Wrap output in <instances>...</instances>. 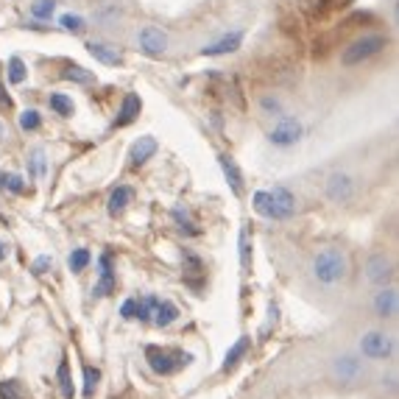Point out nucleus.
<instances>
[{
  "label": "nucleus",
  "instance_id": "72a5a7b5",
  "mask_svg": "<svg viewBox=\"0 0 399 399\" xmlns=\"http://www.w3.org/2000/svg\"><path fill=\"white\" fill-rule=\"evenodd\" d=\"M120 316L123 318H137V299H129V302H123V307H120Z\"/></svg>",
  "mask_w": 399,
  "mask_h": 399
},
{
  "label": "nucleus",
  "instance_id": "4468645a",
  "mask_svg": "<svg viewBox=\"0 0 399 399\" xmlns=\"http://www.w3.org/2000/svg\"><path fill=\"white\" fill-rule=\"evenodd\" d=\"M176 318H179V307H176L174 302H168V299H157V302H154L151 321H154L157 327H171Z\"/></svg>",
  "mask_w": 399,
  "mask_h": 399
},
{
  "label": "nucleus",
  "instance_id": "aec40b11",
  "mask_svg": "<svg viewBox=\"0 0 399 399\" xmlns=\"http://www.w3.org/2000/svg\"><path fill=\"white\" fill-rule=\"evenodd\" d=\"M132 204V190L129 188H118L112 196H109V215H120V212H126V206Z\"/></svg>",
  "mask_w": 399,
  "mask_h": 399
},
{
  "label": "nucleus",
  "instance_id": "9b49d317",
  "mask_svg": "<svg viewBox=\"0 0 399 399\" xmlns=\"http://www.w3.org/2000/svg\"><path fill=\"white\" fill-rule=\"evenodd\" d=\"M332 372H335V377H338L341 383H355V380L363 374V366H360V360H355L352 355H344V358H335V360H332Z\"/></svg>",
  "mask_w": 399,
  "mask_h": 399
},
{
  "label": "nucleus",
  "instance_id": "bb28decb",
  "mask_svg": "<svg viewBox=\"0 0 399 399\" xmlns=\"http://www.w3.org/2000/svg\"><path fill=\"white\" fill-rule=\"evenodd\" d=\"M90 260H92V257H90V251H87V248H76V251L70 254V260H67V262H70V271H84V268L90 265Z\"/></svg>",
  "mask_w": 399,
  "mask_h": 399
},
{
  "label": "nucleus",
  "instance_id": "b1692460",
  "mask_svg": "<svg viewBox=\"0 0 399 399\" xmlns=\"http://www.w3.org/2000/svg\"><path fill=\"white\" fill-rule=\"evenodd\" d=\"M98 380H101V372H98V369H92V366H84V397L87 399L95 397Z\"/></svg>",
  "mask_w": 399,
  "mask_h": 399
},
{
  "label": "nucleus",
  "instance_id": "f03ea898",
  "mask_svg": "<svg viewBox=\"0 0 399 399\" xmlns=\"http://www.w3.org/2000/svg\"><path fill=\"white\" fill-rule=\"evenodd\" d=\"M346 268H349L346 254L335 246H330L313 257V276L321 285H338L341 279H346Z\"/></svg>",
  "mask_w": 399,
  "mask_h": 399
},
{
  "label": "nucleus",
  "instance_id": "e433bc0d",
  "mask_svg": "<svg viewBox=\"0 0 399 399\" xmlns=\"http://www.w3.org/2000/svg\"><path fill=\"white\" fill-rule=\"evenodd\" d=\"M42 151H34V174H42L45 171V162H42Z\"/></svg>",
  "mask_w": 399,
  "mask_h": 399
},
{
  "label": "nucleus",
  "instance_id": "f257e3e1",
  "mask_svg": "<svg viewBox=\"0 0 399 399\" xmlns=\"http://www.w3.org/2000/svg\"><path fill=\"white\" fill-rule=\"evenodd\" d=\"M254 209L268 218V220H288L296 212V199L288 188H274V190H260L254 193Z\"/></svg>",
  "mask_w": 399,
  "mask_h": 399
},
{
  "label": "nucleus",
  "instance_id": "1a4fd4ad",
  "mask_svg": "<svg viewBox=\"0 0 399 399\" xmlns=\"http://www.w3.org/2000/svg\"><path fill=\"white\" fill-rule=\"evenodd\" d=\"M140 48H143V53H148V56H162L165 53V48H168V36L157 28V25H146L143 31H140Z\"/></svg>",
  "mask_w": 399,
  "mask_h": 399
},
{
  "label": "nucleus",
  "instance_id": "4be33fe9",
  "mask_svg": "<svg viewBox=\"0 0 399 399\" xmlns=\"http://www.w3.org/2000/svg\"><path fill=\"white\" fill-rule=\"evenodd\" d=\"M50 109L56 112V115H62V118H70L73 115V101L67 98V95H62V92H56V95H50Z\"/></svg>",
  "mask_w": 399,
  "mask_h": 399
},
{
  "label": "nucleus",
  "instance_id": "20e7f679",
  "mask_svg": "<svg viewBox=\"0 0 399 399\" xmlns=\"http://www.w3.org/2000/svg\"><path fill=\"white\" fill-rule=\"evenodd\" d=\"M388 45V39L386 36H380V34H372V36H363V39H358V42H352L346 50H344V56H341V62H344V67H355V64H363L366 59H372V56H377L383 48Z\"/></svg>",
  "mask_w": 399,
  "mask_h": 399
},
{
  "label": "nucleus",
  "instance_id": "ddd939ff",
  "mask_svg": "<svg viewBox=\"0 0 399 399\" xmlns=\"http://www.w3.org/2000/svg\"><path fill=\"white\" fill-rule=\"evenodd\" d=\"M98 265H101V276H98V285H95V296H109V293L115 290V285H118L115 271H112V260H109V254H101Z\"/></svg>",
  "mask_w": 399,
  "mask_h": 399
},
{
  "label": "nucleus",
  "instance_id": "7c9ffc66",
  "mask_svg": "<svg viewBox=\"0 0 399 399\" xmlns=\"http://www.w3.org/2000/svg\"><path fill=\"white\" fill-rule=\"evenodd\" d=\"M53 8H56V3H53V0H36V3L31 6V14H34V17H39V20H48V17L53 14Z\"/></svg>",
  "mask_w": 399,
  "mask_h": 399
},
{
  "label": "nucleus",
  "instance_id": "f704fd0d",
  "mask_svg": "<svg viewBox=\"0 0 399 399\" xmlns=\"http://www.w3.org/2000/svg\"><path fill=\"white\" fill-rule=\"evenodd\" d=\"M3 188H8L11 193H22V188H25V185H22V179H20V176H14V174H11V176H6Z\"/></svg>",
  "mask_w": 399,
  "mask_h": 399
},
{
  "label": "nucleus",
  "instance_id": "423d86ee",
  "mask_svg": "<svg viewBox=\"0 0 399 399\" xmlns=\"http://www.w3.org/2000/svg\"><path fill=\"white\" fill-rule=\"evenodd\" d=\"M366 279L372 285H377V288L391 285V279H394V262H391V257H386V254L369 257V262H366Z\"/></svg>",
  "mask_w": 399,
  "mask_h": 399
},
{
  "label": "nucleus",
  "instance_id": "a878e982",
  "mask_svg": "<svg viewBox=\"0 0 399 399\" xmlns=\"http://www.w3.org/2000/svg\"><path fill=\"white\" fill-rule=\"evenodd\" d=\"M62 76H64L67 81H76V84H92V81H95V76H92L90 70H84V67H67Z\"/></svg>",
  "mask_w": 399,
  "mask_h": 399
},
{
  "label": "nucleus",
  "instance_id": "f3484780",
  "mask_svg": "<svg viewBox=\"0 0 399 399\" xmlns=\"http://www.w3.org/2000/svg\"><path fill=\"white\" fill-rule=\"evenodd\" d=\"M87 50H90L98 62H104V64H115V67H120V64H123V56H120L115 48L104 45V42H90V45H87Z\"/></svg>",
  "mask_w": 399,
  "mask_h": 399
},
{
  "label": "nucleus",
  "instance_id": "393cba45",
  "mask_svg": "<svg viewBox=\"0 0 399 399\" xmlns=\"http://www.w3.org/2000/svg\"><path fill=\"white\" fill-rule=\"evenodd\" d=\"M0 399H28L17 380H0Z\"/></svg>",
  "mask_w": 399,
  "mask_h": 399
},
{
  "label": "nucleus",
  "instance_id": "58836bf2",
  "mask_svg": "<svg viewBox=\"0 0 399 399\" xmlns=\"http://www.w3.org/2000/svg\"><path fill=\"white\" fill-rule=\"evenodd\" d=\"M6 251H8V248H6L3 243H0V260H6Z\"/></svg>",
  "mask_w": 399,
  "mask_h": 399
},
{
  "label": "nucleus",
  "instance_id": "4c0bfd02",
  "mask_svg": "<svg viewBox=\"0 0 399 399\" xmlns=\"http://www.w3.org/2000/svg\"><path fill=\"white\" fill-rule=\"evenodd\" d=\"M8 101H11V98L6 95V90H3V84H0V104H6V106H8Z\"/></svg>",
  "mask_w": 399,
  "mask_h": 399
},
{
  "label": "nucleus",
  "instance_id": "6ab92c4d",
  "mask_svg": "<svg viewBox=\"0 0 399 399\" xmlns=\"http://www.w3.org/2000/svg\"><path fill=\"white\" fill-rule=\"evenodd\" d=\"M140 109H143V104H140V98L134 95V92H129L126 98H123V109H120V118L115 120V126H129L137 115H140Z\"/></svg>",
  "mask_w": 399,
  "mask_h": 399
},
{
  "label": "nucleus",
  "instance_id": "c85d7f7f",
  "mask_svg": "<svg viewBox=\"0 0 399 399\" xmlns=\"http://www.w3.org/2000/svg\"><path fill=\"white\" fill-rule=\"evenodd\" d=\"M39 112H34V109H25L22 115H20V129L22 132H34V129H39Z\"/></svg>",
  "mask_w": 399,
  "mask_h": 399
},
{
  "label": "nucleus",
  "instance_id": "dca6fc26",
  "mask_svg": "<svg viewBox=\"0 0 399 399\" xmlns=\"http://www.w3.org/2000/svg\"><path fill=\"white\" fill-rule=\"evenodd\" d=\"M154 154H157V140H154V137H140V140L132 146V151H129V160H132V165L137 168V165L148 162Z\"/></svg>",
  "mask_w": 399,
  "mask_h": 399
},
{
  "label": "nucleus",
  "instance_id": "c9c22d12",
  "mask_svg": "<svg viewBox=\"0 0 399 399\" xmlns=\"http://www.w3.org/2000/svg\"><path fill=\"white\" fill-rule=\"evenodd\" d=\"M50 268V257H39L36 262H34V274H45Z\"/></svg>",
  "mask_w": 399,
  "mask_h": 399
},
{
  "label": "nucleus",
  "instance_id": "0eeeda50",
  "mask_svg": "<svg viewBox=\"0 0 399 399\" xmlns=\"http://www.w3.org/2000/svg\"><path fill=\"white\" fill-rule=\"evenodd\" d=\"M324 193L332 204H349L355 199V182L346 174H330L327 185H324Z\"/></svg>",
  "mask_w": 399,
  "mask_h": 399
},
{
  "label": "nucleus",
  "instance_id": "473e14b6",
  "mask_svg": "<svg viewBox=\"0 0 399 399\" xmlns=\"http://www.w3.org/2000/svg\"><path fill=\"white\" fill-rule=\"evenodd\" d=\"M260 109H262L265 115H279V109H282V106H279V101H276V98L265 95V98L260 101Z\"/></svg>",
  "mask_w": 399,
  "mask_h": 399
},
{
  "label": "nucleus",
  "instance_id": "9d476101",
  "mask_svg": "<svg viewBox=\"0 0 399 399\" xmlns=\"http://www.w3.org/2000/svg\"><path fill=\"white\" fill-rule=\"evenodd\" d=\"M397 304L399 296L391 285H386V288H380V293H374V313L380 318H394L397 316Z\"/></svg>",
  "mask_w": 399,
  "mask_h": 399
},
{
  "label": "nucleus",
  "instance_id": "ea45409f",
  "mask_svg": "<svg viewBox=\"0 0 399 399\" xmlns=\"http://www.w3.org/2000/svg\"><path fill=\"white\" fill-rule=\"evenodd\" d=\"M0 137H3V126H0Z\"/></svg>",
  "mask_w": 399,
  "mask_h": 399
},
{
  "label": "nucleus",
  "instance_id": "6e6552de",
  "mask_svg": "<svg viewBox=\"0 0 399 399\" xmlns=\"http://www.w3.org/2000/svg\"><path fill=\"white\" fill-rule=\"evenodd\" d=\"M299 137H302V123H299L296 118H288V115H282L279 123H276V126L271 129V134H268V140H271L274 146H282V148L293 146Z\"/></svg>",
  "mask_w": 399,
  "mask_h": 399
},
{
  "label": "nucleus",
  "instance_id": "39448f33",
  "mask_svg": "<svg viewBox=\"0 0 399 399\" xmlns=\"http://www.w3.org/2000/svg\"><path fill=\"white\" fill-rule=\"evenodd\" d=\"M394 335H388V332H380V330H372V332H366L363 338H360V352L366 355V358H372V360H386V358H391L394 355Z\"/></svg>",
  "mask_w": 399,
  "mask_h": 399
},
{
  "label": "nucleus",
  "instance_id": "f8f14e48",
  "mask_svg": "<svg viewBox=\"0 0 399 399\" xmlns=\"http://www.w3.org/2000/svg\"><path fill=\"white\" fill-rule=\"evenodd\" d=\"M240 42H243V31H232V34L220 36L218 42L206 45L201 53H204V56H223V53H232V50H237V48H240Z\"/></svg>",
  "mask_w": 399,
  "mask_h": 399
},
{
  "label": "nucleus",
  "instance_id": "2f4dec72",
  "mask_svg": "<svg viewBox=\"0 0 399 399\" xmlns=\"http://www.w3.org/2000/svg\"><path fill=\"white\" fill-rule=\"evenodd\" d=\"M59 22H62L67 31H73V34H81V31H84V20H81V17H76V14H64Z\"/></svg>",
  "mask_w": 399,
  "mask_h": 399
},
{
  "label": "nucleus",
  "instance_id": "a211bd4d",
  "mask_svg": "<svg viewBox=\"0 0 399 399\" xmlns=\"http://www.w3.org/2000/svg\"><path fill=\"white\" fill-rule=\"evenodd\" d=\"M248 346H251V338H240L229 352H226V360H223V366H220V372H234L237 369V363L246 358V352H248Z\"/></svg>",
  "mask_w": 399,
  "mask_h": 399
},
{
  "label": "nucleus",
  "instance_id": "412c9836",
  "mask_svg": "<svg viewBox=\"0 0 399 399\" xmlns=\"http://www.w3.org/2000/svg\"><path fill=\"white\" fill-rule=\"evenodd\" d=\"M59 386H62V397L64 399H73V380H70V366H67V358H62L59 363Z\"/></svg>",
  "mask_w": 399,
  "mask_h": 399
},
{
  "label": "nucleus",
  "instance_id": "5701e85b",
  "mask_svg": "<svg viewBox=\"0 0 399 399\" xmlns=\"http://www.w3.org/2000/svg\"><path fill=\"white\" fill-rule=\"evenodd\" d=\"M240 268H243V274H248V268H251V240H248L246 229H240Z\"/></svg>",
  "mask_w": 399,
  "mask_h": 399
},
{
  "label": "nucleus",
  "instance_id": "c756f323",
  "mask_svg": "<svg viewBox=\"0 0 399 399\" xmlns=\"http://www.w3.org/2000/svg\"><path fill=\"white\" fill-rule=\"evenodd\" d=\"M174 218H176V223H179V229H182V232H188V234H199V229L193 226L190 215H188L182 206H176V209H174Z\"/></svg>",
  "mask_w": 399,
  "mask_h": 399
},
{
  "label": "nucleus",
  "instance_id": "2eb2a0df",
  "mask_svg": "<svg viewBox=\"0 0 399 399\" xmlns=\"http://www.w3.org/2000/svg\"><path fill=\"white\" fill-rule=\"evenodd\" d=\"M218 165H220V171H223L226 182H229L232 193H234V196H240V193H243V174H240V168L234 165V160H232L229 154H220V157H218Z\"/></svg>",
  "mask_w": 399,
  "mask_h": 399
},
{
  "label": "nucleus",
  "instance_id": "cd10ccee",
  "mask_svg": "<svg viewBox=\"0 0 399 399\" xmlns=\"http://www.w3.org/2000/svg\"><path fill=\"white\" fill-rule=\"evenodd\" d=\"M22 78H25V64L14 56V59H8V81L11 84H22Z\"/></svg>",
  "mask_w": 399,
  "mask_h": 399
},
{
  "label": "nucleus",
  "instance_id": "7ed1b4c3",
  "mask_svg": "<svg viewBox=\"0 0 399 399\" xmlns=\"http://www.w3.org/2000/svg\"><path fill=\"white\" fill-rule=\"evenodd\" d=\"M146 360H148L151 372H157V374H174V372H179V369H185V366L193 360V355L179 352V349L148 346V349H146Z\"/></svg>",
  "mask_w": 399,
  "mask_h": 399
}]
</instances>
